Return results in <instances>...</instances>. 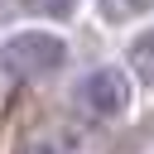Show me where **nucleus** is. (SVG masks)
<instances>
[{
	"label": "nucleus",
	"mask_w": 154,
	"mask_h": 154,
	"mask_svg": "<svg viewBox=\"0 0 154 154\" xmlns=\"http://www.w3.org/2000/svg\"><path fill=\"white\" fill-rule=\"evenodd\" d=\"M63 63H67V43H63L58 34H48V29H19V34H10V38L0 43V67H5L10 77H19V82L48 77V72H58Z\"/></svg>",
	"instance_id": "nucleus-1"
},
{
	"label": "nucleus",
	"mask_w": 154,
	"mask_h": 154,
	"mask_svg": "<svg viewBox=\"0 0 154 154\" xmlns=\"http://www.w3.org/2000/svg\"><path fill=\"white\" fill-rule=\"evenodd\" d=\"M77 106L91 111V116H101V120L120 116V111L130 106V82H125V72H120V67H91V72L77 82Z\"/></svg>",
	"instance_id": "nucleus-2"
},
{
	"label": "nucleus",
	"mask_w": 154,
	"mask_h": 154,
	"mask_svg": "<svg viewBox=\"0 0 154 154\" xmlns=\"http://www.w3.org/2000/svg\"><path fill=\"white\" fill-rule=\"evenodd\" d=\"M130 72L154 87V29L135 34V43H130Z\"/></svg>",
	"instance_id": "nucleus-3"
},
{
	"label": "nucleus",
	"mask_w": 154,
	"mask_h": 154,
	"mask_svg": "<svg viewBox=\"0 0 154 154\" xmlns=\"http://www.w3.org/2000/svg\"><path fill=\"white\" fill-rule=\"evenodd\" d=\"M140 10H144V0H101V14H106L111 24H120V19L140 14Z\"/></svg>",
	"instance_id": "nucleus-4"
},
{
	"label": "nucleus",
	"mask_w": 154,
	"mask_h": 154,
	"mask_svg": "<svg viewBox=\"0 0 154 154\" xmlns=\"http://www.w3.org/2000/svg\"><path fill=\"white\" fill-rule=\"evenodd\" d=\"M29 10H38V14H72V0H29Z\"/></svg>",
	"instance_id": "nucleus-5"
}]
</instances>
